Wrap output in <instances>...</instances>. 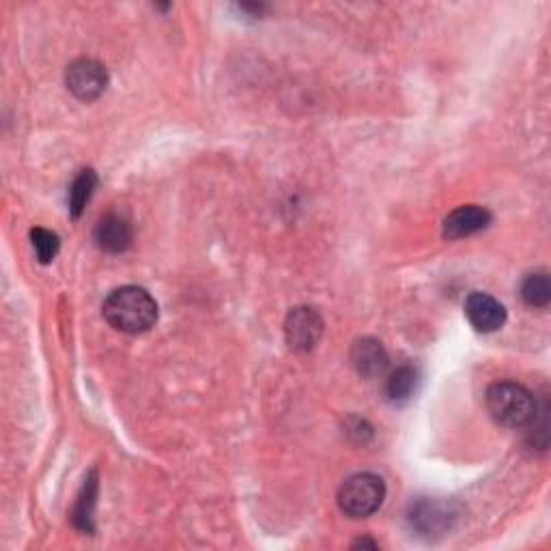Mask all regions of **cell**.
Returning a JSON list of instances; mask_svg holds the SVG:
<instances>
[{
  "instance_id": "obj_6",
  "label": "cell",
  "mask_w": 551,
  "mask_h": 551,
  "mask_svg": "<svg viewBox=\"0 0 551 551\" xmlns=\"http://www.w3.org/2000/svg\"><path fill=\"white\" fill-rule=\"evenodd\" d=\"M67 89L72 91L78 100L93 102L108 87V72L102 63L93 59H80L67 67Z\"/></svg>"
},
{
  "instance_id": "obj_11",
  "label": "cell",
  "mask_w": 551,
  "mask_h": 551,
  "mask_svg": "<svg viewBox=\"0 0 551 551\" xmlns=\"http://www.w3.org/2000/svg\"><path fill=\"white\" fill-rule=\"evenodd\" d=\"M95 188H97V175L95 171H91V168L80 171L72 186H69V214H72L74 220L82 216V211L91 201Z\"/></svg>"
},
{
  "instance_id": "obj_1",
  "label": "cell",
  "mask_w": 551,
  "mask_h": 551,
  "mask_svg": "<svg viewBox=\"0 0 551 551\" xmlns=\"http://www.w3.org/2000/svg\"><path fill=\"white\" fill-rule=\"evenodd\" d=\"M104 317L112 328L125 334L149 332L158 321V304L143 287H121L112 291L104 306Z\"/></svg>"
},
{
  "instance_id": "obj_5",
  "label": "cell",
  "mask_w": 551,
  "mask_h": 551,
  "mask_svg": "<svg viewBox=\"0 0 551 551\" xmlns=\"http://www.w3.org/2000/svg\"><path fill=\"white\" fill-rule=\"evenodd\" d=\"M285 336L293 351H313L323 336V319L315 308H293L285 321Z\"/></svg>"
},
{
  "instance_id": "obj_9",
  "label": "cell",
  "mask_w": 551,
  "mask_h": 551,
  "mask_svg": "<svg viewBox=\"0 0 551 551\" xmlns=\"http://www.w3.org/2000/svg\"><path fill=\"white\" fill-rule=\"evenodd\" d=\"M493 216L489 209L480 205H463L455 211H450L444 220V237L446 239H463L485 231L491 224Z\"/></svg>"
},
{
  "instance_id": "obj_10",
  "label": "cell",
  "mask_w": 551,
  "mask_h": 551,
  "mask_svg": "<svg viewBox=\"0 0 551 551\" xmlns=\"http://www.w3.org/2000/svg\"><path fill=\"white\" fill-rule=\"evenodd\" d=\"M95 242L104 252L119 254L125 252L132 244V229L125 218L117 214H108L100 220L95 229Z\"/></svg>"
},
{
  "instance_id": "obj_15",
  "label": "cell",
  "mask_w": 551,
  "mask_h": 551,
  "mask_svg": "<svg viewBox=\"0 0 551 551\" xmlns=\"http://www.w3.org/2000/svg\"><path fill=\"white\" fill-rule=\"evenodd\" d=\"M31 242H33L39 263H44V265L52 263L56 259V254H59V250H61L59 235L48 231V229H33Z\"/></svg>"
},
{
  "instance_id": "obj_13",
  "label": "cell",
  "mask_w": 551,
  "mask_h": 551,
  "mask_svg": "<svg viewBox=\"0 0 551 551\" xmlns=\"http://www.w3.org/2000/svg\"><path fill=\"white\" fill-rule=\"evenodd\" d=\"M521 298L530 308H547L551 302V282L545 272L530 274L521 282Z\"/></svg>"
},
{
  "instance_id": "obj_4",
  "label": "cell",
  "mask_w": 551,
  "mask_h": 551,
  "mask_svg": "<svg viewBox=\"0 0 551 551\" xmlns=\"http://www.w3.org/2000/svg\"><path fill=\"white\" fill-rule=\"evenodd\" d=\"M459 513L457 508L452 506L446 500H437V498H420L409 506L407 521L412 526L414 532L420 536H427V539H433V536H444L446 532L452 530L455 526Z\"/></svg>"
},
{
  "instance_id": "obj_8",
  "label": "cell",
  "mask_w": 551,
  "mask_h": 551,
  "mask_svg": "<svg viewBox=\"0 0 551 551\" xmlns=\"http://www.w3.org/2000/svg\"><path fill=\"white\" fill-rule=\"evenodd\" d=\"M351 364L362 377L375 379L388 371L390 358H388V351L377 341V338L364 336V338H358L351 347Z\"/></svg>"
},
{
  "instance_id": "obj_16",
  "label": "cell",
  "mask_w": 551,
  "mask_h": 551,
  "mask_svg": "<svg viewBox=\"0 0 551 551\" xmlns=\"http://www.w3.org/2000/svg\"><path fill=\"white\" fill-rule=\"evenodd\" d=\"M353 547H371V549H377L379 545L375 541H369V539H360Z\"/></svg>"
},
{
  "instance_id": "obj_7",
  "label": "cell",
  "mask_w": 551,
  "mask_h": 551,
  "mask_svg": "<svg viewBox=\"0 0 551 551\" xmlns=\"http://www.w3.org/2000/svg\"><path fill=\"white\" fill-rule=\"evenodd\" d=\"M465 317L470 319L474 330L478 332H496L506 323V308L483 291H472L465 300Z\"/></svg>"
},
{
  "instance_id": "obj_14",
  "label": "cell",
  "mask_w": 551,
  "mask_h": 551,
  "mask_svg": "<svg viewBox=\"0 0 551 551\" xmlns=\"http://www.w3.org/2000/svg\"><path fill=\"white\" fill-rule=\"evenodd\" d=\"M416 390V371L412 366H401V369L394 371L386 384V394L394 405H401L412 399Z\"/></svg>"
},
{
  "instance_id": "obj_12",
  "label": "cell",
  "mask_w": 551,
  "mask_h": 551,
  "mask_svg": "<svg viewBox=\"0 0 551 551\" xmlns=\"http://www.w3.org/2000/svg\"><path fill=\"white\" fill-rule=\"evenodd\" d=\"M97 500V478L95 472L87 478V483L82 487L80 498L74 508V526L82 532H93V511Z\"/></svg>"
},
{
  "instance_id": "obj_3",
  "label": "cell",
  "mask_w": 551,
  "mask_h": 551,
  "mask_svg": "<svg viewBox=\"0 0 551 551\" xmlns=\"http://www.w3.org/2000/svg\"><path fill=\"white\" fill-rule=\"evenodd\" d=\"M386 500L384 478L362 472L347 478L341 491H338V506L351 519H366L375 515Z\"/></svg>"
},
{
  "instance_id": "obj_2",
  "label": "cell",
  "mask_w": 551,
  "mask_h": 551,
  "mask_svg": "<svg viewBox=\"0 0 551 551\" xmlns=\"http://www.w3.org/2000/svg\"><path fill=\"white\" fill-rule=\"evenodd\" d=\"M485 399L493 420L508 429L528 427L539 414L532 392L515 381H498L489 386Z\"/></svg>"
}]
</instances>
